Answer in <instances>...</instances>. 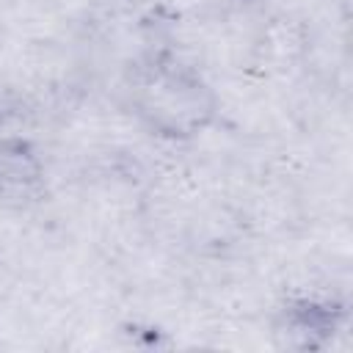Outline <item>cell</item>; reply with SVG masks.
I'll return each mask as SVG.
<instances>
[{"mask_svg": "<svg viewBox=\"0 0 353 353\" xmlns=\"http://www.w3.org/2000/svg\"><path fill=\"white\" fill-rule=\"evenodd\" d=\"M121 94L135 121L165 141H190L207 132L221 113L207 77L168 50L135 58L124 72Z\"/></svg>", "mask_w": 353, "mask_h": 353, "instance_id": "1", "label": "cell"}, {"mask_svg": "<svg viewBox=\"0 0 353 353\" xmlns=\"http://www.w3.org/2000/svg\"><path fill=\"white\" fill-rule=\"evenodd\" d=\"M47 196V163L39 146L22 135L0 138V207L30 210Z\"/></svg>", "mask_w": 353, "mask_h": 353, "instance_id": "3", "label": "cell"}, {"mask_svg": "<svg viewBox=\"0 0 353 353\" xmlns=\"http://www.w3.org/2000/svg\"><path fill=\"white\" fill-rule=\"evenodd\" d=\"M347 306L336 298H290L276 314V339L290 350H323L342 331Z\"/></svg>", "mask_w": 353, "mask_h": 353, "instance_id": "2", "label": "cell"}]
</instances>
